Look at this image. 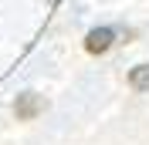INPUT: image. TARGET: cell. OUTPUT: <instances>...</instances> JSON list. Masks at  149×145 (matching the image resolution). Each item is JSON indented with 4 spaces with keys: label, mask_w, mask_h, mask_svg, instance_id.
Returning a JSON list of instances; mask_svg holds the SVG:
<instances>
[{
    "label": "cell",
    "mask_w": 149,
    "mask_h": 145,
    "mask_svg": "<svg viewBox=\"0 0 149 145\" xmlns=\"http://www.w3.org/2000/svg\"><path fill=\"white\" fill-rule=\"evenodd\" d=\"M44 108H47V101L41 98V95H34V91H24V95H17V101H14V115H17V122H34Z\"/></svg>",
    "instance_id": "1"
},
{
    "label": "cell",
    "mask_w": 149,
    "mask_h": 145,
    "mask_svg": "<svg viewBox=\"0 0 149 145\" xmlns=\"http://www.w3.org/2000/svg\"><path fill=\"white\" fill-rule=\"evenodd\" d=\"M112 44H115V30L112 27H95L85 37V51L88 54H105V51H112Z\"/></svg>",
    "instance_id": "2"
},
{
    "label": "cell",
    "mask_w": 149,
    "mask_h": 145,
    "mask_svg": "<svg viewBox=\"0 0 149 145\" xmlns=\"http://www.w3.org/2000/svg\"><path fill=\"white\" fill-rule=\"evenodd\" d=\"M129 88L132 91H149V64H136L129 71Z\"/></svg>",
    "instance_id": "3"
}]
</instances>
